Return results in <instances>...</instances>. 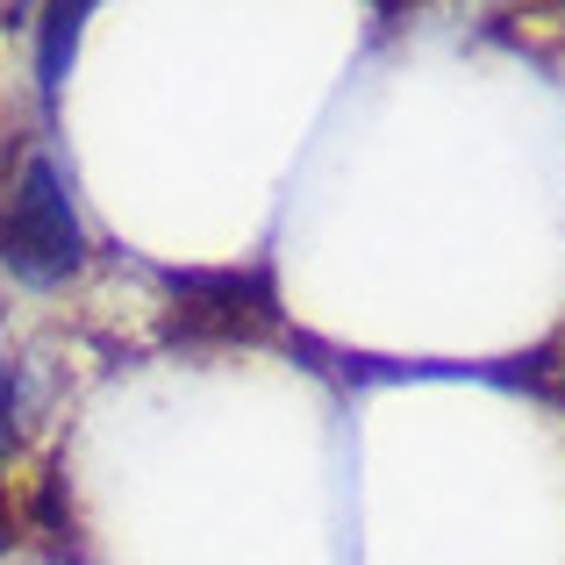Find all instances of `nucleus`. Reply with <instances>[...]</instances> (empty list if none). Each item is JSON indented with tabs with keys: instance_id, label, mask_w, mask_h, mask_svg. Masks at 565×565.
<instances>
[{
	"instance_id": "obj_1",
	"label": "nucleus",
	"mask_w": 565,
	"mask_h": 565,
	"mask_svg": "<svg viewBox=\"0 0 565 565\" xmlns=\"http://www.w3.org/2000/svg\"><path fill=\"white\" fill-rule=\"evenodd\" d=\"M0 265L22 287H57L86 265V222L51 151H22V166L0 186Z\"/></svg>"
},
{
	"instance_id": "obj_2",
	"label": "nucleus",
	"mask_w": 565,
	"mask_h": 565,
	"mask_svg": "<svg viewBox=\"0 0 565 565\" xmlns=\"http://www.w3.org/2000/svg\"><path fill=\"white\" fill-rule=\"evenodd\" d=\"M172 337L193 344H222V337H258L273 322V273L244 265V273H172Z\"/></svg>"
},
{
	"instance_id": "obj_3",
	"label": "nucleus",
	"mask_w": 565,
	"mask_h": 565,
	"mask_svg": "<svg viewBox=\"0 0 565 565\" xmlns=\"http://www.w3.org/2000/svg\"><path fill=\"white\" fill-rule=\"evenodd\" d=\"M79 22H86V8H51L43 14V94H57V65H65L72 43H79Z\"/></svg>"
},
{
	"instance_id": "obj_4",
	"label": "nucleus",
	"mask_w": 565,
	"mask_h": 565,
	"mask_svg": "<svg viewBox=\"0 0 565 565\" xmlns=\"http://www.w3.org/2000/svg\"><path fill=\"white\" fill-rule=\"evenodd\" d=\"M537 380H544V394H552L558 408H565V337H558V344L537 359Z\"/></svg>"
},
{
	"instance_id": "obj_5",
	"label": "nucleus",
	"mask_w": 565,
	"mask_h": 565,
	"mask_svg": "<svg viewBox=\"0 0 565 565\" xmlns=\"http://www.w3.org/2000/svg\"><path fill=\"white\" fill-rule=\"evenodd\" d=\"M14 444V394H8V359H0V458Z\"/></svg>"
},
{
	"instance_id": "obj_6",
	"label": "nucleus",
	"mask_w": 565,
	"mask_h": 565,
	"mask_svg": "<svg viewBox=\"0 0 565 565\" xmlns=\"http://www.w3.org/2000/svg\"><path fill=\"white\" fill-rule=\"evenodd\" d=\"M0 552H8V509H0Z\"/></svg>"
}]
</instances>
